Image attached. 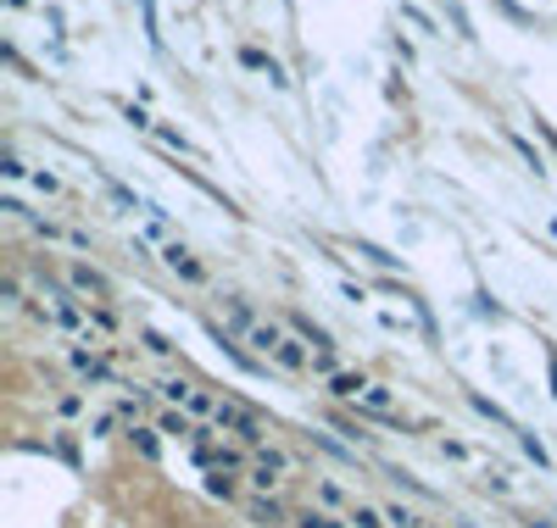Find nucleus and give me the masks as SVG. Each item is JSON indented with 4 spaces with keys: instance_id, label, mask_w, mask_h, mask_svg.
Segmentation results:
<instances>
[{
    "instance_id": "7",
    "label": "nucleus",
    "mask_w": 557,
    "mask_h": 528,
    "mask_svg": "<svg viewBox=\"0 0 557 528\" xmlns=\"http://www.w3.org/2000/svg\"><path fill=\"white\" fill-rule=\"evenodd\" d=\"M357 256H368V262H374V267H391V273L401 267V256H391L385 246H374V239H357Z\"/></svg>"
},
{
    "instance_id": "14",
    "label": "nucleus",
    "mask_w": 557,
    "mask_h": 528,
    "mask_svg": "<svg viewBox=\"0 0 557 528\" xmlns=\"http://www.w3.org/2000/svg\"><path fill=\"white\" fill-rule=\"evenodd\" d=\"M0 173H7V178H23V173H28V167H23V162H17V151H7V156H0Z\"/></svg>"
},
{
    "instance_id": "4",
    "label": "nucleus",
    "mask_w": 557,
    "mask_h": 528,
    "mask_svg": "<svg viewBox=\"0 0 557 528\" xmlns=\"http://www.w3.org/2000/svg\"><path fill=\"white\" fill-rule=\"evenodd\" d=\"M273 362L285 373H301V367H312V351H307V340H290V334H285V345L273 351Z\"/></svg>"
},
{
    "instance_id": "5",
    "label": "nucleus",
    "mask_w": 557,
    "mask_h": 528,
    "mask_svg": "<svg viewBox=\"0 0 557 528\" xmlns=\"http://www.w3.org/2000/svg\"><path fill=\"white\" fill-rule=\"evenodd\" d=\"M246 345H257L262 356H273L278 345H285V328H278V323H257V328L246 334Z\"/></svg>"
},
{
    "instance_id": "3",
    "label": "nucleus",
    "mask_w": 557,
    "mask_h": 528,
    "mask_svg": "<svg viewBox=\"0 0 557 528\" xmlns=\"http://www.w3.org/2000/svg\"><path fill=\"white\" fill-rule=\"evenodd\" d=\"M162 256H168V267H173V273H178L184 284H201V278H207V267H201V262H196L190 251H184V246H168Z\"/></svg>"
},
{
    "instance_id": "16",
    "label": "nucleus",
    "mask_w": 557,
    "mask_h": 528,
    "mask_svg": "<svg viewBox=\"0 0 557 528\" xmlns=\"http://www.w3.org/2000/svg\"><path fill=\"white\" fill-rule=\"evenodd\" d=\"M552 395H557V356H552Z\"/></svg>"
},
{
    "instance_id": "11",
    "label": "nucleus",
    "mask_w": 557,
    "mask_h": 528,
    "mask_svg": "<svg viewBox=\"0 0 557 528\" xmlns=\"http://www.w3.org/2000/svg\"><path fill=\"white\" fill-rule=\"evenodd\" d=\"M157 139H162V146H173V151H190V139H184L178 128H168V123H157Z\"/></svg>"
},
{
    "instance_id": "9",
    "label": "nucleus",
    "mask_w": 557,
    "mask_h": 528,
    "mask_svg": "<svg viewBox=\"0 0 557 528\" xmlns=\"http://www.w3.org/2000/svg\"><path fill=\"white\" fill-rule=\"evenodd\" d=\"M362 390H368L362 373H335V395H341V401H357Z\"/></svg>"
},
{
    "instance_id": "6",
    "label": "nucleus",
    "mask_w": 557,
    "mask_h": 528,
    "mask_svg": "<svg viewBox=\"0 0 557 528\" xmlns=\"http://www.w3.org/2000/svg\"><path fill=\"white\" fill-rule=\"evenodd\" d=\"M240 67H251V73H268L273 84H290V78H285V67H278L273 56H262V51H251V45L240 51Z\"/></svg>"
},
{
    "instance_id": "8",
    "label": "nucleus",
    "mask_w": 557,
    "mask_h": 528,
    "mask_svg": "<svg viewBox=\"0 0 557 528\" xmlns=\"http://www.w3.org/2000/svg\"><path fill=\"white\" fill-rule=\"evenodd\" d=\"M223 312H228V328H235V334H251V328H257V312H251L246 301H228Z\"/></svg>"
},
{
    "instance_id": "12",
    "label": "nucleus",
    "mask_w": 557,
    "mask_h": 528,
    "mask_svg": "<svg viewBox=\"0 0 557 528\" xmlns=\"http://www.w3.org/2000/svg\"><path fill=\"white\" fill-rule=\"evenodd\" d=\"M73 367H78V373H89V378H107V367H101L96 356H84V351H73Z\"/></svg>"
},
{
    "instance_id": "1",
    "label": "nucleus",
    "mask_w": 557,
    "mask_h": 528,
    "mask_svg": "<svg viewBox=\"0 0 557 528\" xmlns=\"http://www.w3.org/2000/svg\"><path fill=\"white\" fill-rule=\"evenodd\" d=\"M73 290L78 296H96V301H112V278L96 273V267H73Z\"/></svg>"
},
{
    "instance_id": "13",
    "label": "nucleus",
    "mask_w": 557,
    "mask_h": 528,
    "mask_svg": "<svg viewBox=\"0 0 557 528\" xmlns=\"http://www.w3.org/2000/svg\"><path fill=\"white\" fill-rule=\"evenodd\" d=\"M0 301L17 306V301H23V284H17V278H0Z\"/></svg>"
},
{
    "instance_id": "15",
    "label": "nucleus",
    "mask_w": 557,
    "mask_h": 528,
    "mask_svg": "<svg viewBox=\"0 0 557 528\" xmlns=\"http://www.w3.org/2000/svg\"><path fill=\"white\" fill-rule=\"evenodd\" d=\"M146 345H151V351H157V356H173V345H168V340H162V334H157V328H146Z\"/></svg>"
},
{
    "instance_id": "2",
    "label": "nucleus",
    "mask_w": 557,
    "mask_h": 528,
    "mask_svg": "<svg viewBox=\"0 0 557 528\" xmlns=\"http://www.w3.org/2000/svg\"><path fill=\"white\" fill-rule=\"evenodd\" d=\"M290 328H296V340H307V345H318V351H335V334L318 328L307 312H290Z\"/></svg>"
},
{
    "instance_id": "10",
    "label": "nucleus",
    "mask_w": 557,
    "mask_h": 528,
    "mask_svg": "<svg viewBox=\"0 0 557 528\" xmlns=\"http://www.w3.org/2000/svg\"><path fill=\"white\" fill-rule=\"evenodd\" d=\"M507 139H513V151L524 156V167H535V178H541V173H546V162L535 156V146H530V139H524V134H507Z\"/></svg>"
}]
</instances>
